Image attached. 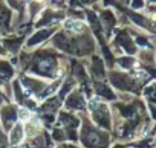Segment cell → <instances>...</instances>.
<instances>
[{
  "label": "cell",
  "instance_id": "cell-7",
  "mask_svg": "<svg viewBox=\"0 0 156 148\" xmlns=\"http://www.w3.org/2000/svg\"><path fill=\"white\" fill-rule=\"evenodd\" d=\"M0 73L2 75H5V77H9L11 73H12V69H11V66L8 64V63H0Z\"/></svg>",
  "mask_w": 156,
  "mask_h": 148
},
{
  "label": "cell",
  "instance_id": "cell-6",
  "mask_svg": "<svg viewBox=\"0 0 156 148\" xmlns=\"http://www.w3.org/2000/svg\"><path fill=\"white\" fill-rule=\"evenodd\" d=\"M14 119H16V112H14V108H6V110L3 112V121H5L6 127H9V124L14 122Z\"/></svg>",
  "mask_w": 156,
  "mask_h": 148
},
{
  "label": "cell",
  "instance_id": "cell-1",
  "mask_svg": "<svg viewBox=\"0 0 156 148\" xmlns=\"http://www.w3.org/2000/svg\"><path fill=\"white\" fill-rule=\"evenodd\" d=\"M54 69H55V64H54V61L49 58H43V60H40L38 63H37V66L34 67V70L37 72V73H40V75H43V77H48V75H51V73L54 72Z\"/></svg>",
  "mask_w": 156,
  "mask_h": 148
},
{
  "label": "cell",
  "instance_id": "cell-8",
  "mask_svg": "<svg viewBox=\"0 0 156 148\" xmlns=\"http://www.w3.org/2000/svg\"><path fill=\"white\" fill-rule=\"evenodd\" d=\"M97 92H98L100 95H104L106 98H113V95L110 93V90H107L104 86H97Z\"/></svg>",
  "mask_w": 156,
  "mask_h": 148
},
{
  "label": "cell",
  "instance_id": "cell-4",
  "mask_svg": "<svg viewBox=\"0 0 156 148\" xmlns=\"http://www.w3.org/2000/svg\"><path fill=\"white\" fill-rule=\"evenodd\" d=\"M66 28L73 32H81L84 29V23L80 20H69V22H66Z\"/></svg>",
  "mask_w": 156,
  "mask_h": 148
},
{
  "label": "cell",
  "instance_id": "cell-9",
  "mask_svg": "<svg viewBox=\"0 0 156 148\" xmlns=\"http://www.w3.org/2000/svg\"><path fill=\"white\" fill-rule=\"evenodd\" d=\"M19 115H20L22 119H28V118H29V113H28V110H25V108H22Z\"/></svg>",
  "mask_w": 156,
  "mask_h": 148
},
{
  "label": "cell",
  "instance_id": "cell-10",
  "mask_svg": "<svg viewBox=\"0 0 156 148\" xmlns=\"http://www.w3.org/2000/svg\"><path fill=\"white\" fill-rule=\"evenodd\" d=\"M116 148H121V146H116Z\"/></svg>",
  "mask_w": 156,
  "mask_h": 148
},
{
  "label": "cell",
  "instance_id": "cell-2",
  "mask_svg": "<svg viewBox=\"0 0 156 148\" xmlns=\"http://www.w3.org/2000/svg\"><path fill=\"white\" fill-rule=\"evenodd\" d=\"M22 139H23V128H22V125H16L14 130L11 131V137H9V140H11L12 145H16V143H19Z\"/></svg>",
  "mask_w": 156,
  "mask_h": 148
},
{
  "label": "cell",
  "instance_id": "cell-5",
  "mask_svg": "<svg viewBox=\"0 0 156 148\" xmlns=\"http://www.w3.org/2000/svg\"><path fill=\"white\" fill-rule=\"evenodd\" d=\"M83 104L84 101L81 99V96H70L67 101V107H72V108H81Z\"/></svg>",
  "mask_w": 156,
  "mask_h": 148
},
{
  "label": "cell",
  "instance_id": "cell-3",
  "mask_svg": "<svg viewBox=\"0 0 156 148\" xmlns=\"http://www.w3.org/2000/svg\"><path fill=\"white\" fill-rule=\"evenodd\" d=\"M49 34H51V31H40L38 34H35L29 41H28V44L29 46H34V44H38L40 41H43L44 38H48L49 37Z\"/></svg>",
  "mask_w": 156,
  "mask_h": 148
}]
</instances>
